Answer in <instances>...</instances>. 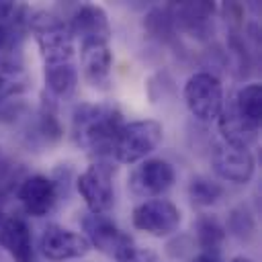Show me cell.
Masks as SVG:
<instances>
[{
    "label": "cell",
    "instance_id": "obj_1",
    "mask_svg": "<svg viewBox=\"0 0 262 262\" xmlns=\"http://www.w3.org/2000/svg\"><path fill=\"white\" fill-rule=\"evenodd\" d=\"M123 125L121 113L113 104H80L74 113V139L98 156H113L117 133Z\"/></svg>",
    "mask_w": 262,
    "mask_h": 262
},
{
    "label": "cell",
    "instance_id": "obj_2",
    "mask_svg": "<svg viewBox=\"0 0 262 262\" xmlns=\"http://www.w3.org/2000/svg\"><path fill=\"white\" fill-rule=\"evenodd\" d=\"M31 29H33L35 41L39 45L45 68L74 63L72 59H74V51H76V39L72 35L70 25L55 18L53 14L37 12L31 18Z\"/></svg>",
    "mask_w": 262,
    "mask_h": 262
},
{
    "label": "cell",
    "instance_id": "obj_3",
    "mask_svg": "<svg viewBox=\"0 0 262 262\" xmlns=\"http://www.w3.org/2000/svg\"><path fill=\"white\" fill-rule=\"evenodd\" d=\"M82 227L86 231L84 237L88 239L90 248H96L98 252L117 262H129L137 252L133 237L119 229L106 215L90 213L82 219Z\"/></svg>",
    "mask_w": 262,
    "mask_h": 262
},
{
    "label": "cell",
    "instance_id": "obj_4",
    "mask_svg": "<svg viewBox=\"0 0 262 262\" xmlns=\"http://www.w3.org/2000/svg\"><path fill=\"white\" fill-rule=\"evenodd\" d=\"M162 133H164L162 125L154 119L123 123L113 145L115 160L123 164H133L143 160L147 154H151L158 147V143L162 141Z\"/></svg>",
    "mask_w": 262,
    "mask_h": 262
},
{
    "label": "cell",
    "instance_id": "obj_5",
    "mask_svg": "<svg viewBox=\"0 0 262 262\" xmlns=\"http://www.w3.org/2000/svg\"><path fill=\"white\" fill-rule=\"evenodd\" d=\"M184 102L199 121H213L223 108V86L211 72H196L184 84Z\"/></svg>",
    "mask_w": 262,
    "mask_h": 262
},
{
    "label": "cell",
    "instance_id": "obj_6",
    "mask_svg": "<svg viewBox=\"0 0 262 262\" xmlns=\"http://www.w3.org/2000/svg\"><path fill=\"white\" fill-rule=\"evenodd\" d=\"M182 213L168 199H149L133 209V225L154 237H166L180 227Z\"/></svg>",
    "mask_w": 262,
    "mask_h": 262
},
{
    "label": "cell",
    "instance_id": "obj_7",
    "mask_svg": "<svg viewBox=\"0 0 262 262\" xmlns=\"http://www.w3.org/2000/svg\"><path fill=\"white\" fill-rule=\"evenodd\" d=\"M78 192L82 194L84 203L92 213L104 215L113 203H115V190H113V178L111 170L102 164H92L88 166L80 176H78Z\"/></svg>",
    "mask_w": 262,
    "mask_h": 262
},
{
    "label": "cell",
    "instance_id": "obj_8",
    "mask_svg": "<svg viewBox=\"0 0 262 262\" xmlns=\"http://www.w3.org/2000/svg\"><path fill=\"white\" fill-rule=\"evenodd\" d=\"M213 170L229 182L235 184H246L254 176V156L250 154L248 147L231 145V143H217L211 156Z\"/></svg>",
    "mask_w": 262,
    "mask_h": 262
},
{
    "label": "cell",
    "instance_id": "obj_9",
    "mask_svg": "<svg viewBox=\"0 0 262 262\" xmlns=\"http://www.w3.org/2000/svg\"><path fill=\"white\" fill-rule=\"evenodd\" d=\"M174 168L166 160H145L129 176V188L137 196H158L174 184Z\"/></svg>",
    "mask_w": 262,
    "mask_h": 262
},
{
    "label": "cell",
    "instance_id": "obj_10",
    "mask_svg": "<svg viewBox=\"0 0 262 262\" xmlns=\"http://www.w3.org/2000/svg\"><path fill=\"white\" fill-rule=\"evenodd\" d=\"M39 248L43 256L49 260H72V258H82L90 252V244L82 233H76L61 225L45 227L39 239Z\"/></svg>",
    "mask_w": 262,
    "mask_h": 262
},
{
    "label": "cell",
    "instance_id": "obj_11",
    "mask_svg": "<svg viewBox=\"0 0 262 262\" xmlns=\"http://www.w3.org/2000/svg\"><path fill=\"white\" fill-rule=\"evenodd\" d=\"M74 39H80V45L90 43H108L111 39V25L106 12L96 4H84L76 10L70 23Z\"/></svg>",
    "mask_w": 262,
    "mask_h": 262
},
{
    "label": "cell",
    "instance_id": "obj_12",
    "mask_svg": "<svg viewBox=\"0 0 262 262\" xmlns=\"http://www.w3.org/2000/svg\"><path fill=\"white\" fill-rule=\"evenodd\" d=\"M18 201L23 203V207L29 215L43 217L53 209V205L57 201L55 182L41 174L29 176L18 188Z\"/></svg>",
    "mask_w": 262,
    "mask_h": 262
},
{
    "label": "cell",
    "instance_id": "obj_13",
    "mask_svg": "<svg viewBox=\"0 0 262 262\" xmlns=\"http://www.w3.org/2000/svg\"><path fill=\"white\" fill-rule=\"evenodd\" d=\"M82 57V74L92 88L106 90L111 82V68H113V51L108 43H90L80 45Z\"/></svg>",
    "mask_w": 262,
    "mask_h": 262
},
{
    "label": "cell",
    "instance_id": "obj_14",
    "mask_svg": "<svg viewBox=\"0 0 262 262\" xmlns=\"http://www.w3.org/2000/svg\"><path fill=\"white\" fill-rule=\"evenodd\" d=\"M0 246L16 260L31 262L33 260V239L29 225L20 217H8L0 225Z\"/></svg>",
    "mask_w": 262,
    "mask_h": 262
},
{
    "label": "cell",
    "instance_id": "obj_15",
    "mask_svg": "<svg viewBox=\"0 0 262 262\" xmlns=\"http://www.w3.org/2000/svg\"><path fill=\"white\" fill-rule=\"evenodd\" d=\"M217 119H219V131H221L225 143L239 145V147H248L252 141H256L260 127L248 123L246 119H242V117L233 111L231 104H229L227 108H221V113H219Z\"/></svg>",
    "mask_w": 262,
    "mask_h": 262
},
{
    "label": "cell",
    "instance_id": "obj_16",
    "mask_svg": "<svg viewBox=\"0 0 262 262\" xmlns=\"http://www.w3.org/2000/svg\"><path fill=\"white\" fill-rule=\"evenodd\" d=\"M231 106H233V111L242 119H246L248 123L260 127V117H262V92H260V84L252 82V84H246L244 88H239L237 94L231 100Z\"/></svg>",
    "mask_w": 262,
    "mask_h": 262
},
{
    "label": "cell",
    "instance_id": "obj_17",
    "mask_svg": "<svg viewBox=\"0 0 262 262\" xmlns=\"http://www.w3.org/2000/svg\"><path fill=\"white\" fill-rule=\"evenodd\" d=\"M29 86L27 72L12 59L0 57V104L8 98L25 92Z\"/></svg>",
    "mask_w": 262,
    "mask_h": 262
},
{
    "label": "cell",
    "instance_id": "obj_18",
    "mask_svg": "<svg viewBox=\"0 0 262 262\" xmlns=\"http://www.w3.org/2000/svg\"><path fill=\"white\" fill-rule=\"evenodd\" d=\"M45 84L55 96H59V98L70 96L76 90V84H78L76 66L74 63H63V66L45 68Z\"/></svg>",
    "mask_w": 262,
    "mask_h": 262
},
{
    "label": "cell",
    "instance_id": "obj_19",
    "mask_svg": "<svg viewBox=\"0 0 262 262\" xmlns=\"http://www.w3.org/2000/svg\"><path fill=\"white\" fill-rule=\"evenodd\" d=\"M188 194H190V201H192L194 205L209 207V205H213V203H217V201L221 199L223 188H221L217 182L199 176V178H192V182H190V186H188Z\"/></svg>",
    "mask_w": 262,
    "mask_h": 262
},
{
    "label": "cell",
    "instance_id": "obj_20",
    "mask_svg": "<svg viewBox=\"0 0 262 262\" xmlns=\"http://www.w3.org/2000/svg\"><path fill=\"white\" fill-rule=\"evenodd\" d=\"M223 235H225L223 227L215 219L205 217V219L199 221V239H201V244L205 248H217L219 242L223 239Z\"/></svg>",
    "mask_w": 262,
    "mask_h": 262
},
{
    "label": "cell",
    "instance_id": "obj_21",
    "mask_svg": "<svg viewBox=\"0 0 262 262\" xmlns=\"http://www.w3.org/2000/svg\"><path fill=\"white\" fill-rule=\"evenodd\" d=\"M129 262H156V254L149 252V250H145V252H139V250H137Z\"/></svg>",
    "mask_w": 262,
    "mask_h": 262
},
{
    "label": "cell",
    "instance_id": "obj_22",
    "mask_svg": "<svg viewBox=\"0 0 262 262\" xmlns=\"http://www.w3.org/2000/svg\"><path fill=\"white\" fill-rule=\"evenodd\" d=\"M14 10H16V6L12 2H0V23H2V18H8Z\"/></svg>",
    "mask_w": 262,
    "mask_h": 262
},
{
    "label": "cell",
    "instance_id": "obj_23",
    "mask_svg": "<svg viewBox=\"0 0 262 262\" xmlns=\"http://www.w3.org/2000/svg\"><path fill=\"white\" fill-rule=\"evenodd\" d=\"M6 43H8V29H6L4 23H0V49H2Z\"/></svg>",
    "mask_w": 262,
    "mask_h": 262
},
{
    "label": "cell",
    "instance_id": "obj_24",
    "mask_svg": "<svg viewBox=\"0 0 262 262\" xmlns=\"http://www.w3.org/2000/svg\"><path fill=\"white\" fill-rule=\"evenodd\" d=\"M190 262H219V260L213 258V256H209V254H201V256H194Z\"/></svg>",
    "mask_w": 262,
    "mask_h": 262
},
{
    "label": "cell",
    "instance_id": "obj_25",
    "mask_svg": "<svg viewBox=\"0 0 262 262\" xmlns=\"http://www.w3.org/2000/svg\"><path fill=\"white\" fill-rule=\"evenodd\" d=\"M231 262H252V260H248V258H242V256H239V258H233Z\"/></svg>",
    "mask_w": 262,
    "mask_h": 262
}]
</instances>
